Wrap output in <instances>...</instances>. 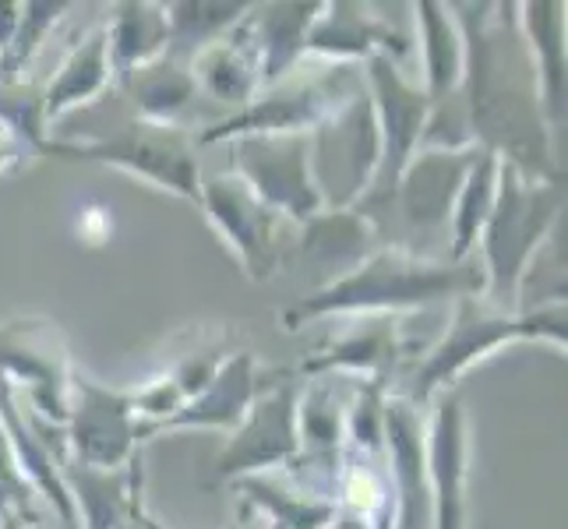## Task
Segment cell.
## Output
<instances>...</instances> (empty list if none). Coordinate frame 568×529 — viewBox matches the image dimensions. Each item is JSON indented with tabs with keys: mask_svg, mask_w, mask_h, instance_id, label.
Instances as JSON below:
<instances>
[{
	"mask_svg": "<svg viewBox=\"0 0 568 529\" xmlns=\"http://www.w3.org/2000/svg\"><path fill=\"white\" fill-rule=\"evenodd\" d=\"M403 315H361L354 328H346L339 339H332L315 357H307L301 370L307 378L346 375L349 382L388 385L403 357Z\"/></svg>",
	"mask_w": 568,
	"mask_h": 529,
	"instance_id": "18",
	"label": "cell"
},
{
	"mask_svg": "<svg viewBox=\"0 0 568 529\" xmlns=\"http://www.w3.org/2000/svg\"><path fill=\"white\" fill-rule=\"evenodd\" d=\"M29 149H36V145L8 121V116H0V176L22 166V163H26V155H29Z\"/></svg>",
	"mask_w": 568,
	"mask_h": 529,
	"instance_id": "36",
	"label": "cell"
},
{
	"mask_svg": "<svg viewBox=\"0 0 568 529\" xmlns=\"http://www.w3.org/2000/svg\"><path fill=\"white\" fill-rule=\"evenodd\" d=\"M448 11L463 32L459 95L474 142L534 181H565L544 116L540 74L519 26V4H448Z\"/></svg>",
	"mask_w": 568,
	"mask_h": 529,
	"instance_id": "1",
	"label": "cell"
},
{
	"mask_svg": "<svg viewBox=\"0 0 568 529\" xmlns=\"http://www.w3.org/2000/svg\"><path fill=\"white\" fill-rule=\"evenodd\" d=\"M131 516H134V522H139L142 529H166L160 519H155L149 508H145V501H142V487L134 491V501H131Z\"/></svg>",
	"mask_w": 568,
	"mask_h": 529,
	"instance_id": "38",
	"label": "cell"
},
{
	"mask_svg": "<svg viewBox=\"0 0 568 529\" xmlns=\"http://www.w3.org/2000/svg\"><path fill=\"white\" fill-rule=\"evenodd\" d=\"M519 339H547L551 346L565 349V301L551 307L523 311V315H501V311L480 301V293L459 297L453 322H448L445 336L427 349L424 364L414 375V391L406 399L424 409L438 391L453 388L456 378L466 375L474 364L491 357L505 343Z\"/></svg>",
	"mask_w": 568,
	"mask_h": 529,
	"instance_id": "4",
	"label": "cell"
},
{
	"mask_svg": "<svg viewBox=\"0 0 568 529\" xmlns=\"http://www.w3.org/2000/svg\"><path fill=\"white\" fill-rule=\"evenodd\" d=\"M134 427H139V414H134L131 391L71 375V406L64 424L68 459L89 469H124L139 456Z\"/></svg>",
	"mask_w": 568,
	"mask_h": 529,
	"instance_id": "13",
	"label": "cell"
},
{
	"mask_svg": "<svg viewBox=\"0 0 568 529\" xmlns=\"http://www.w3.org/2000/svg\"><path fill=\"white\" fill-rule=\"evenodd\" d=\"M414 35L396 32L392 22L371 14L364 4H322L315 26H311L304 39V57L307 61H325V64H357L367 57H388L396 68H409V53H414Z\"/></svg>",
	"mask_w": 568,
	"mask_h": 529,
	"instance_id": "14",
	"label": "cell"
},
{
	"mask_svg": "<svg viewBox=\"0 0 568 529\" xmlns=\"http://www.w3.org/2000/svg\"><path fill=\"white\" fill-rule=\"evenodd\" d=\"M68 8L71 4H22V18H18L14 39L4 50V57H0V82L11 85L14 78L32 64V57L47 43L50 29L61 22Z\"/></svg>",
	"mask_w": 568,
	"mask_h": 529,
	"instance_id": "34",
	"label": "cell"
},
{
	"mask_svg": "<svg viewBox=\"0 0 568 529\" xmlns=\"http://www.w3.org/2000/svg\"><path fill=\"white\" fill-rule=\"evenodd\" d=\"M311 139V176L325 208H357L378 173V121L367 85L332 110L325 121L307 134Z\"/></svg>",
	"mask_w": 568,
	"mask_h": 529,
	"instance_id": "7",
	"label": "cell"
},
{
	"mask_svg": "<svg viewBox=\"0 0 568 529\" xmlns=\"http://www.w3.org/2000/svg\"><path fill=\"white\" fill-rule=\"evenodd\" d=\"M258 367H254L251 353H233L230 360L220 364V370L212 375V382L199 391L194 399H187L178 414L166 417L163 424L149 427L142 441L152 435H173V430H233L241 427L247 417L254 391H258Z\"/></svg>",
	"mask_w": 568,
	"mask_h": 529,
	"instance_id": "20",
	"label": "cell"
},
{
	"mask_svg": "<svg viewBox=\"0 0 568 529\" xmlns=\"http://www.w3.org/2000/svg\"><path fill=\"white\" fill-rule=\"evenodd\" d=\"M364 85V71L354 64H325L307 71L304 61L286 71L280 82L254 92V100L230 116L199 134L202 145L254 139V134H311L325 116L336 110L346 95Z\"/></svg>",
	"mask_w": 568,
	"mask_h": 529,
	"instance_id": "5",
	"label": "cell"
},
{
	"mask_svg": "<svg viewBox=\"0 0 568 529\" xmlns=\"http://www.w3.org/2000/svg\"><path fill=\"white\" fill-rule=\"evenodd\" d=\"M8 508H14L18 519H29V526H39L36 516V487L22 477V469L14 462V452L4 438V427H0V519L8 516Z\"/></svg>",
	"mask_w": 568,
	"mask_h": 529,
	"instance_id": "35",
	"label": "cell"
},
{
	"mask_svg": "<svg viewBox=\"0 0 568 529\" xmlns=\"http://www.w3.org/2000/svg\"><path fill=\"white\" fill-rule=\"evenodd\" d=\"M233 487L254 512L272 522V529H328V522L339 516L336 501L311 495L301 484L283 480L276 474L241 477L233 480Z\"/></svg>",
	"mask_w": 568,
	"mask_h": 529,
	"instance_id": "25",
	"label": "cell"
},
{
	"mask_svg": "<svg viewBox=\"0 0 568 529\" xmlns=\"http://www.w3.org/2000/svg\"><path fill=\"white\" fill-rule=\"evenodd\" d=\"M484 289L477 265L427 262L406 247H378L361 265L343 272L311 297H301L283 311V325L290 332L307 322L332 315H406V311L430 307L448 297H469Z\"/></svg>",
	"mask_w": 568,
	"mask_h": 529,
	"instance_id": "2",
	"label": "cell"
},
{
	"mask_svg": "<svg viewBox=\"0 0 568 529\" xmlns=\"http://www.w3.org/2000/svg\"><path fill=\"white\" fill-rule=\"evenodd\" d=\"M498 155L480 149L477 163L469 166L466 181L459 187V199L453 205V220H448V230H453V265L469 262V254L477 251L480 241V230L487 223L495 205V187H498Z\"/></svg>",
	"mask_w": 568,
	"mask_h": 529,
	"instance_id": "31",
	"label": "cell"
},
{
	"mask_svg": "<svg viewBox=\"0 0 568 529\" xmlns=\"http://www.w3.org/2000/svg\"><path fill=\"white\" fill-rule=\"evenodd\" d=\"M199 205L205 208V220L220 233V241L237 254L247 279L265 283L276 276L283 262V215L262 205L233 173L202 176Z\"/></svg>",
	"mask_w": 568,
	"mask_h": 529,
	"instance_id": "12",
	"label": "cell"
},
{
	"mask_svg": "<svg viewBox=\"0 0 568 529\" xmlns=\"http://www.w3.org/2000/svg\"><path fill=\"white\" fill-rule=\"evenodd\" d=\"M0 427H4L14 462L22 469V477L36 487V495H43L53 505V512L64 522V529H82L78 526L74 501L61 480V469H57V459L64 456L61 445L53 438H43L36 414L22 417V409H18V399H14V385L4 375H0Z\"/></svg>",
	"mask_w": 568,
	"mask_h": 529,
	"instance_id": "21",
	"label": "cell"
},
{
	"mask_svg": "<svg viewBox=\"0 0 568 529\" xmlns=\"http://www.w3.org/2000/svg\"><path fill=\"white\" fill-rule=\"evenodd\" d=\"M230 173L286 223H307L325 208L311 176L307 134H254L230 142Z\"/></svg>",
	"mask_w": 568,
	"mask_h": 529,
	"instance_id": "8",
	"label": "cell"
},
{
	"mask_svg": "<svg viewBox=\"0 0 568 529\" xmlns=\"http://www.w3.org/2000/svg\"><path fill=\"white\" fill-rule=\"evenodd\" d=\"M0 375L26 385V396L53 427L68 424L71 406V360L61 328L47 318H18L0 325Z\"/></svg>",
	"mask_w": 568,
	"mask_h": 529,
	"instance_id": "11",
	"label": "cell"
},
{
	"mask_svg": "<svg viewBox=\"0 0 568 529\" xmlns=\"http://www.w3.org/2000/svg\"><path fill=\"white\" fill-rule=\"evenodd\" d=\"M364 68H367L364 85H367L371 103H375V121H378V139H382L375 184H371L367 199L357 205V212L367 215L375 205L392 202V194H396L399 173L420 145L430 100L414 78H409V71L396 68L388 57H378V53L367 57Z\"/></svg>",
	"mask_w": 568,
	"mask_h": 529,
	"instance_id": "9",
	"label": "cell"
},
{
	"mask_svg": "<svg viewBox=\"0 0 568 529\" xmlns=\"http://www.w3.org/2000/svg\"><path fill=\"white\" fill-rule=\"evenodd\" d=\"M561 4L537 0V4H519V26L526 43H530L534 64L540 74V100L547 124L561 121L565 106V47H561Z\"/></svg>",
	"mask_w": 568,
	"mask_h": 529,
	"instance_id": "30",
	"label": "cell"
},
{
	"mask_svg": "<svg viewBox=\"0 0 568 529\" xmlns=\"http://www.w3.org/2000/svg\"><path fill=\"white\" fill-rule=\"evenodd\" d=\"M121 85L134 95V106H139L142 121H152V124H178V116L187 110L194 95H199L191 64L170 50L163 57H155V61L142 64L139 71H131Z\"/></svg>",
	"mask_w": 568,
	"mask_h": 529,
	"instance_id": "27",
	"label": "cell"
},
{
	"mask_svg": "<svg viewBox=\"0 0 568 529\" xmlns=\"http://www.w3.org/2000/svg\"><path fill=\"white\" fill-rule=\"evenodd\" d=\"M110 85H113V68H110L106 26H95L71 47V53L50 78L47 92L39 95V121H43V128H53L71 110L95 103Z\"/></svg>",
	"mask_w": 568,
	"mask_h": 529,
	"instance_id": "22",
	"label": "cell"
},
{
	"mask_svg": "<svg viewBox=\"0 0 568 529\" xmlns=\"http://www.w3.org/2000/svg\"><path fill=\"white\" fill-rule=\"evenodd\" d=\"M322 4H268L251 14L254 39L262 50V89L280 82L286 71L304 61V39L315 26Z\"/></svg>",
	"mask_w": 568,
	"mask_h": 529,
	"instance_id": "29",
	"label": "cell"
},
{
	"mask_svg": "<svg viewBox=\"0 0 568 529\" xmlns=\"http://www.w3.org/2000/svg\"><path fill=\"white\" fill-rule=\"evenodd\" d=\"M170 22V53L191 61L215 35H223L230 26H237L251 4H202V0H184V4H163Z\"/></svg>",
	"mask_w": 568,
	"mask_h": 529,
	"instance_id": "32",
	"label": "cell"
},
{
	"mask_svg": "<svg viewBox=\"0 0 568 529\" xmlns=\"http://www.w3.org/2000/svg\"><path fill=\"white\" fill-rule=\"evenodd\" d=\"M106 43L113 78H121V82L131 71L163 57L170 50V22L163 4H139V0L116 4L106 22Z\"/></svg>",
	"mask_w": 568,
	"mask_h": 529,
	"instance_id": "26",
	"label": "cell"
},
{
	"mask_svg": "<svg viewBox=\"0 0 568 529\" xmlns=\"http://www.w3.org/2000/svg\"><path fill=\"white\" fill-rule=\"evenodd\" d=\"M328 529H371V526H367V522H361V519H354V516L339 512L336 519L328 522Z\"/></svg>",
	"mask_w": 568,
	"mask_h": 529,
	"instance_id": "39",
	"label": "cell"
},
{
	"mask_svg": "<svg viewBox=\"0 0 568 529\" xmlns=\"http://www.w3.org/2000/svg\"><path fill=\"white\" fill-rule=\"evenodd\" d=\"M39 149L53 155H68V160L116 166L131 176H142L152 187L178 194L184 202L202 199V170H199V155H194V139L181 124H152L134 116L113 139L39 142Z\"/></svg>",
	"mask_w": 568,
	"mask_h": 529,
	"instance_id": "6",
	"label": "cell"
},
{
	"mask_svg": "<svg viewBox=\"0 0 568 529\" xmlns=\"http://www.w3.org/2000/svg\"><path fill=\"white\" fill-rule=\"evenodd\" d=\"M466 414L456 391H442L427 427L430 529H466Z\"/></svg>",
	"mask_w": 568,
	"mask_h": 529,
	"instance_id": "16",
	"label": "cell"
},
{
	"mask_svg": "<svg viewBox=\"0 0 568 529\" xmlns=\"http://www.w3.org/2000/svg\"><path fill=\"white\" fill-rule=\"evenodd\" d=\"M187 64L194 85L205 95L233 110H244L254 100V92L262 89V50L254 39L251 14H244L223 35H215L199 53H191Z\"/></svg>",
	"mask_w": 568,
	"mask_h": 529,
	"instance_id": "19",
	"label": "cell"
},
{
	"mask_svg": "<svg viewBox=\"0 0 568 529\" xmlns=\"http://www.w3.org/2000/svg\"><path fill=\"white\" fill-rule=\"evenodd\" d=\"M385 382H354L346 403V452L385 459Z\"/></svg>",
	"mask_w": 568,
	"mask_h": 529,
	"instance_id": "33",
	"label": "cell"
},
{
	"mask_svg": "<svg viewBox=\"0 0 568 529\" xmlns=\"http://www.w3.org/2000/svg\"><path fill=\"white\" fill-rule=\"evenodd\" d=\"M385 459L392 501H396L392 529H430L427 438L420 409L406 396L385 399Z\"/></svg>",
	"mask_w": 568,
	"mask_h": 529,
	"instance_id": "15",
	"label": "cell"
},
{
	"mask_svg": "<svg viewBox=\"0 0 568 529\" xmlns=\"http://www.w3.org/2000/svg\"><path fill=\"white\" fill-rule=\"evenodd\" d=\"M565 208V181H534L513 163H498L495 205L480 230V301L501 315H519L523 279Z\"/></svg>",
	"mask_w": 568,
	"mask_h": 529,
	"instance_id": "3",
	"label": "cell"
},
{
	"mask_svg": "<svg viewBox=\"0 0 568 529\" xmlns=\"http://www.w3.org/2000/svg\"><path fill=\"white\" fill-rule=\"evenodd\" d=\"M18 18H22V4H8V0H0V57H4V50L11 47Z\"/></svg>",
	"mask_w": 568,
	"mask_h": 529,
	"instance_id": "37",
	"label": "cell"
},
{
	"mask_svg": "<svg viewBox=\"0 0 568 529\" xmlns=\"http://www.w3.org/2000/svg\"><path fill=\"white\" fill-rule=\"evenodd\" d=\"M131 501H134V498H131ZM121 529H142V526H139V522H134V516H131V522H124Z\"/></svg>",
	"mask_w": 568,
	"mask_h": 529,
	"instance_id": "41",
	"label": "cell"
},
{
	"mask_svg": "<svg viewBox=\"0 0 568 529\" xmlns=\"http://www.w3.org/2000/svg\"><path fill=\"white\" fill-rule=\"evenodd\" d=\"M57 469L85 529H121L131 522V498L142 487V456H134L124 469H89L61 456Z\"/></svg>",
	"mask_w": 568,
	"mask_h": 529,
	"instance_id": "23",
	"label": "cell"
},
{
	"mask_svg": "<svg viewBox=\"0 0 568 529\" xmlns=\"http://www.w3.org/2000/svg\"><path fill=\"white\" fill-rule=\"evenodd\" d=\"M230 529H265L262 522H233Z\"/></svg>",
	"mask_w": 568,
	"mask_h": 529,
	"instance_id": "40",
	"label": "cell"
},
{
	"mask_svg": "<svg viewBox=\"0 0 568 529\" xmlns=\"http://www.w3.org/2000/svg\"><path fill=\"white\" fill-rule=\"evenodd\" d=\"M297 399L301 385L290 375L280 382H258L247 417L212 462V477L220 484H233L241 477L272 474L297 459Z\"/></svg>",
	"mask_w": 568,
	"mask_h": 529,
	"instance_id": "10",
	"label": "cell"
},
{
	"mask_svg": "<svg viewBox=\"0 0 568 529\" xmlns=\"http://www.w3.org/2000/svg\"><path fill=\"white\" fill-rule=\"evenodd\" d=\"M378 251V226L357 208H322L304 223V254L318 265L354 268Z\"/></svg>",
	"mask_w": 568,
	"mask_h": 529,
	"instance_id": "28",
	"label": "cell"
},
{
	"mask_svg": "<svg viewBox=\"0 0 568 529\" xmlns=\"http://www.w3.org/2000/svg\"><path fill=\"white\" fill-rule=\"evenodd\" d=\"M414 22H417V50L424 64V92L430 103L453 95L463 82V32L456 26L448 4H435V0H420L414 4Z\"/></svg>",
	"mask_w": 568,
	"mask_h": 529,
	"instance_id": "24",
	"label": "cell"
},
{
	"mask_svg": "<svg viewBox=\"0 0 568 529\" xmlns=\"http://www.w3.org/2000/svg\"><path fill=\"white\" fill-rule=\"evenodd\" d=\"M480 149H417L399 173L392 199L399 202L403 220L414 230H445L453 220V205L466 181L469 166L477 163Z\"/></svg>",
	"mask_w": 568,
	"mask_h": 529,
	"instance_id": "17",
	"label": "cell"
}]
</instances>
